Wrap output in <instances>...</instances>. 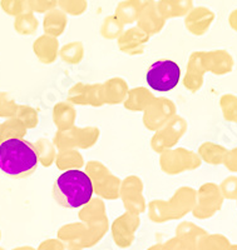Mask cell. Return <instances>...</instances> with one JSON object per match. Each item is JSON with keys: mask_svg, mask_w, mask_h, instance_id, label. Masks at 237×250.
<instances>
[{"mask_svg": "<svg viewBox=\"0 0 237 250\" xmlns=\"http://www.w3.org/2000/svg\"><path fill=\"white\" fill-rule=\"evenodd\" d=\"M177 114L176 104L168 98H153L143 111V125L151 131H156L168 123Z\"/></svg>", "mask_w": 237, "mask_h": 250, "instance_id": "obj_11", "label": "cell"}, {"mask_svg": "<svg viewBox=\"0 0 237 250\" xmlns=\"http://www.w3.org/2000/svg\"><path fill=\"white\" fill-rule=\"evenodd\" d=\"M182 71L173 60L161 59L154 62L147 70L146 80L151 89L161 93L171 91L178 85Z\"/></svg>", "mask_w": 237, "mask_h": 250, "instance_id": "obj_6", "label": "cell"}, {"mask_svg": "<svg viewBox=\"0 0 237 250\" xmlns=\"http://www.w3.org/2000/svg\"><path fill=\"white\" fill-rule=\"evenodd\" d=\"M163 250H196V244L187 239L176 236L173 239H169L168 242L162 245Z\"/></svg>", "mask_w": 237, "mask_h": 250, "instance_id": "obj_45", "label": "cell"}, {"mask_svg": "<svg viewBox=\"0 0 237 250\" xmlns=\"http://www.w3.org/2000/svg\"><path fill=\"white\" fill-rule=\"evenodd\" d=\"M135 3L137 4L138 8H140V10L142 8H144V6L149 5V4H153L154 0H135Z\"/></svg>", "mask_w": 237, "mask_h": 250, "instance_id": "obj_49", "label": "cell"}, {"mask_svg": "<svg viewBox=\"0 0 237 250\" xmlns=\"http://www.w3.org/2000/svg\"><path fill=\"white\" fill-rule=\"evenodd\" d=\"M77 111L73 104L68 102L57 103L53 108V122L58 131H66L75 126Z\"/></svg>", "mask_w": 237, "mask_h": 250, "instance_id": "obj_22", "label": "cell"}, {"mask_svg": "<svg viewBox=\"0 0 237 250\" xmlns=\"http://www.w3.org/2000/svg\"><path fill=\"white\" fill-rule=\"evenodd\" d=\"M14 117H17L23 123L28 130L37 128V125L39 124V114H38L37 109L30 105H18Z\"/></svg>", "mask_w": 237, "mask_h": 250, "instance_id": "obj_38", "label": "cell"}, {"mask_svg": "<svg viewBox=\"0 0 237 250\" xmlns=\"http://www.w3.org/2000/svg\"><path fill=\"white\" fill-rule=\"evenodd\" d=\"M218 187L225 199L237 200V176L232 175L226 178Z\"/></svg>", "mask_w": 237, "mask_h": 250, "instance_id": "obj_43", "label": "cell"}, {"mask_svg": "<svg viewBox=\"0 0 237 250\" xmlns=\"http://www.w3.org/2000/svg\"><path fill=\"white\" fill-rule=\"evenodd\" d=\"M58 9L71 17H80L88 10V0H58Z\"/></svg>", "mask_w": 237, "mask_h": 250, "instance_id": "obj_37", "label": "cell"}, {"mask_svg": "<svg viewBox=\"0 0 237 250\" xmlns=\"http://www.w3.org/2000/svg\"><path fill=\"white\" fill-rule=\"evenodd\" d=\"M0 240H1V231H0Z\"/></svg>", "mask_w": 237, "mask_h": 250, "instance_id": "obj_55", "label": "cell"}, {"mask_svg": "<svg viewBox=\"0 0 237 250\" xmlns=\"http://www.w3.org/2000/svg\"><path fill=\"white\" fill-rule=\"evenodd\" d=\"M87 105L95 106V108H99V106L104 105L102 84H99V83H95V84H88V88H87V95H86V106Z\"/></svg>", "mask_w": 237, "mask_h": 250, "instance_id": "obj_39", "label": "cell"}, {"mask_svg": "<svg viewBox=\"0 0 237 250\" xmlns=\"http://www.w3.org/2000/svg\"><path fill=\"white\" fill-rule=\"evenodd\" d=\"M95 189L86 171L67 170L53 184V198L60 207L67 209L82 208L93 198Z\"/></svg>", "mask_w": 237, "mask_h": 250, "instance_id": "obj_2", "label": "cell"}, {"mask_svg": "<svg viewBox=\"0 0 237 250\" xmlns=\"http://www.w3.org/2000/svg\"><path fill=\"white\" fill-rule=\"evenodd\" d=\"M236 202H237V200H236Z\"/></svg>", "mask_w": 237, "mask_h": 250, "instance_id": "obj_57", "label": "cell"}, {"mask_svg": "<svg viewBox=\"0 0 237 250\" xmlns=\"http://www.w3.org/2000/svg\"><path fill=\"white\" fill-rule=\"evenodd\" d=\"M88 84L87 83H77L71 86L68 91V100L67 102L73 105L86 106V95Z\"/></svg>", "mask_w": 237, "mask_h": 250, "instance_id": "obj_40", "label": "cell"}, {"mask_svg": "<svg viewBox=\"0 0 237 250\" xmlns=\"http://www.w3.org/2000/svg\"><path fill=\"white\" fill-rule=\"evenodd\" d=\"M1 8L6 14L12 17H18L23 13L30 12L28 0H1Z\"/></svg>", "mask_w": 237, "mask_h": 250, "instance_id": "obj_42", "label": "cell"}, {"mask_svg": "<svg viewBox=\"0 0 237 250\" xmlns=\"http://www.w3.org/2000/svg\"><path fill=\"white\" fill-rule=\"evenodd\" d=\"M206 234H207V231L203 230L202 228H200L198 225L193 224L191 222L181 223L177 227V229H176V236L187 239V240L194 243V244H197L198 240L203 235H206Z\"/></svg>", "mask_w": 237, "mask_h": 250, "instance_id": "obj_36", "label": "cell"}, {"mask_svg": "<svg viewBox=\"0 0 237 250\" xmlns=\"http://www.w3.org/2000/svg\"><path fill=\"white\" fill-rule=\"evenodd\" d=\"M154 95L148 88L137 86V88L129 89L126 100L123 102V105L129 111H144V109L149 105V103L153 100Z\"/></svg>", "mask_w": 237, "mask_h": 250, "instance_id": "obj_24", "label": "cell"}, {"mask_svg": "<svg viewBox=\"0 0 237 250\" xmlns=\"http://www.w3.org/2000/svg\"><path fill=\"white\" fill-rule=\"evenodd\" d=\"M220 108L226 122L237 124V95L223 94L220 98Z\"/></svg>", "mask_w": 237, "mask_h": 250, "instance_id": "obj_35", "label": "cell"}, {"mask_svg": "<svg viewBox=\"0 0 237 250\" xmlns=\"http://www.w3.org/2000/svg\"><path fill=\"white\" fill-rule=\"evenodd\" d=\"M209 73L205 64V51H193L187 62L186 74L183 75V85L190 93L201 90L205 83V74Z\"/></svg>", "mask_w": 237, "mask_h": 250, "instance_id": "obj_14", "label": "cell"}, {"mask_svg": "<svg viewBox=\"0 0 237 250\" xmlns=\"http://www.w3.org/2000/svg\"><path fill=\"white\" fill-rule=\"evenodd\" d=\"M59 58L68 65H77L84 58V45L82 42H71L59 49Z\"/></svg>", "mask_w": 237, "mask_h": 250, "instance_id": "obj_30", "label": "cell"}, {"mask_svg": "<svg viewBox=\"0 0 237 250\" xmlns=\"http://www.w3.org/2000/svg\"><path fill=\"white\" fill-rule=\"evenodd\" d=\"M229 149L217 143L205 142L198 148V156L201 160L210 165H223Z\"/></svg>", "mask_w": 237, "mask_h": 250, "instance_id": "obj_25", "label": "cell"}, {"mask_svg": "<svg viewBox=\"0 0 237 250\" xmlns=\"http://www.w3.org/2000/svg\"><path fill=\"white\" fill-rule=\"evenodd\" d=\"M197 190L191 187H181L168 200H152L148 204L149 219L154 223H165L181 219L193 210Z\"/></svg>", "mask_w": 237, "mask_h": 250, "instance_id": "obj_3", "label": "cell"}, {"mask_svg": "<svg viewBox=\"0 0 237 250\" xmlns=\"http://www.w3.org/2000/svg\"><path fill=\"white\" fill-rule=\"evenodd\" d=\"M67 26H68V15L62 12L60 9L55 8L44 14V34L50 35V37L54 38H59L66 31Z\"/></svg>", "mask_w": 237, "mask_h": 250, "instance_id": "obj_23", "label": "cell"}, {"mask_svg": "<svg viewBox=\"0 0 237 250\" xmlns=\"http://www.w3.org/2000/svg\"><path fill=\"white\" fill-rule=\"evenodd\" d=\"M229 25L230 28L237 33V8L232 10L229 15Z\"/></svg>", "mask_w": 237, "mask_h": 250, "instance_id": "obj_48", "label": "cell"}, {"mask_svg": "<svg viewBox=\"0 0 237 250\" xmlns=\"http://www.w3.org/2000/svg\"><path fill=\"white\" fill-rule=\"evenodd\" d=\"M0 250H5V249H3V248H0Z\"/></svg>", "mask_w": 237, "mask_h": 250, "instance_id": "obj_56", "label": "cell"}, {"mask_svg": "<svg viewBox=\"0 0 237 250\" xmlns=\"http://www.w3.org/2000/svg\"><path fill=\"white\" fill-rule=\"evenodd\" d=\"M1 131H3L4 140L24 139L28 129L25 128V125L20 122L17 117H12L8 118V119L1 124Z\"/></svg>", "mask_w": 237, "mask_h": 250, "instance_id": "obj_33", "label": "cell"}, {"mask_svg": "<svg viewBox=\"0 0 237 250\" xmlns=\"http://www.w3.org/2000/svg\"><path fill=\"white\" fill-rule=\"evenodd\" d=\"M28 5L32 13L46 14L58 8V0H28Z\"/></svg>", "mask_w": 237, "mask_h": 250, "instance_id": "obj_44", "label": "cell"}, {"mask_svg": "<svg viewBox=\"0 0 237 250\" xmlns=\"http://www.w3.org/2000/svg\"><path fill=\"white\" fill-rule=\"evenodd\" d=\"M187 128H189V124L186 119L176 114L162 128L154 131V135L151 140L152 149L157 154H161L163 151L176 148L178 142L186 134Z\"/></svg>", "mask_w": 237, "mask_h": 250, "instance_id": "obj_9", "label": "cell"}, {"mask_svg": "<svg viewBox=\"0 0 237 250\" xmlns=\"http://www.w3.org/2000/svg\"><path fill=\"white\" fill-rule=\"evenodd\" d=\"M37 250H66V245L59 239H48L40 243Z\"/></svg>", "mask_w": 237, "mask_h": 250, "instance_id": "obj_46", "label": "cell"}, {"mask_svg": "<svg viewBox=\"0 0 237 250\" xmlns=\"http://www.w3.org/2000/svg\"><path fill=\"white\" fill-rule=\"evenodd\" d=\"M202 160L197 153L186 148H173L160 154L161 170L167 175H178L198 169Z\"/></svg>", "mask_w": 237, "mask_h": 250, "instance_id": "obj_7", "label": "cell"}, {"mask_svg": "<svg viewBox=\"0 0 237 250\" xmlns=\"http://www.w3.org/2000/svg\"><path fill=\"white\" fill-rule=\"evenodd\" d=\"M108 218H103L97 222L86 224L83 222L71 223L62 227L58 230V239L68 248H91L97 244L104 234L108 231Z\"/></svg>", "mask_w": 237, "mask_h": 250, "instance_id": "obj_4", "label": "cell"}, {"mask_svg": "<svg viewBox=\"0 0 237 250\" xmlns=\"http://www.w3.org/2000/svg\"><path fill=\"white\" fill-rule=\"evenodd\" d=\"M37 151L24 139H6L0 144V170L13 179L29 178L38 168Z\"/></svg>", "mask_w": 237, "mask_h": 250, "instance_id": "obj_1", "label": "cell"}, {"mask_svg": "<svg viewBox=\"0 0 237 250\" xmlns=\"http://www.w3.org/2000/svg\"><path fill=\"white\" fill-rule=\"evenodd\" d=\"M223 165L231 173H237V146L229 150V153L226 155L225 162H223Z\"/></svg>", "mask_w": 237, "mask_h": 250, "instance_id": "obj_47", "label": "cell"}, {"mask_svg": "<svg viewBox=\"0 0 237 250\" xmlns=\"http://www.w3.org/2000/svg\"><path fill=\"white\" fill-rule=\"evenodd\" d=\"M14 28L15 31L20 35H33L37 33L39 28V20L35 17L34 13H23L15 18Z\"/></svg>", "mask_w": 237, "mask_h": 250, "instance_id": "obj_31", "label": "cell"}, {"mask_svg": "<svg viewBox=\"0 0 237 250\" xmlns=\"http://www.w3.org/2000/svg\"><path fill=\"white\" fill-rule=\"evenodd\" d=\"M124 31V25L115 15L104 18L100 26V35L107 40H117Z\"/></svg>", "mask_w": 237, "mask_h": 250, "instance_id": "obj_34", "label": "cell"}, {"mask_svg": "<svg viewBox=\"0 0 237 250\" xmlns=\"http://www.w3.org/2000/svg\"><path fill=\"white\" fill-rule=\"evenodd\" d=\"M167 20L158 13L157 8H156V1L153 4L144 6L140 10L138 14L137 21L136 24L141 30H143L149 37L152 35H157L158 33L162 31V29L166 25Z\"/></svg>", "mask_w": 237, "mask_h": 250, "instance_id": "obj_18", "label": "cell"}, {"mask_svg": "<svg viewBox=\"0 0 237 250\" xmlns=\"http://www.w3.org/2000/svg\"><path fill=\"white\" fill-rule=\"evenodd\" d=\"M222 193L220 187L214 183H205L197 190V199L192 214L197 219H210L214 216L223 205Z\"/></svg>", "mask_w": 237, "mask_h": 250, "instance_id": "obj_10", "label": "cell"}, {"mask_svg": "<svg viewBox=\"0 0 237 250\" xmlns=\"http://www.w3.org/2000/svg\"><path fill=\"white\" fill-rule=\"evenodd\" d=\"M140 215L126 211L112 224V235L119 248H129L135 242V234L140 228Z\"/></svg>", "mask_w": 237, "mask_h": 250, "instance_id": "obj_13", "label": "cell"}, {"mask_svg": "<svg viewBox=\"0 0 237 250\" xmlns=\"http://www.w3.org/2000/svg\"><path fill=\"white\" fill-rule=\"evenodd\" d=\"M119 198L128 213L141 215L146 211L147 203L143 196V182L137 175H129L122 180Z\"/></svg>", "mask_w": 237, "mask_h": 250, "instance_id": "obj_12", "label": "cell"}, {"mask_svg": "<svg viewBox=\"0 0 237 250\" xmlns=\"http://www.w3.org/2000/svg\"><path fill=\"white\" fill-rule=\"evenodd\" d=\"M79 218L80 222L86 223V224L107 218L106 205H104L103 200L100 198H92L84 207H82Z\"/></svg>", "mask_w": 237, "mask_h": 250, "instance_id": "obj_27", "label": "cell"}, {"mask_svg": "<svg viewBox=\"0 0 237 250\" xmlns=\"http://www.w3.org/2000/svg\"><path fill=\"white\" fill-rule=\"evenodd\" d=\"M69 250H83V249H79V248H71Z\"/></svg>", "mask_w": 237, "mask_h": 250, "instance_id": "obj_54", "label": "cell"}, {"mask_svg": "<svg viewBox=\"0 0 237 250\" xmlns=\"http://www.w3.org/2000/svg\"><path fill=\"white\" fill-rule=\"evenodd\" d=\"M86 173L91 178L93 189L98 198L107 200H116L119 198L122 180L112 173L103 163L91 160L86 164Z\"/></svg>", "mask_w": 237, "mask_h": 250, "instance_id": "obj_5", "label": "cell"}, {"mask_svg": "<svg viewBox=\"0 0 237 250\" xmlns=\"http://www.w3.org/2000/svg\"><path fill=\"white\" fill-rule=\"evenodd\" d=\"M55 165L62 171L78 170L84 167L83 155L79 153L78 149H68V150H60L57 153Z\"/></svg>", "mask_w": 237, "mask_h": 250, "instance_id": "obj_26", "label": "cell"}, {"mask_svg": "<svg viewBox=\"0 0 237 250\" xmlns=\"http://www.w3.org/2000/svg\"><path fill=\"white\" fill-rule=\"evenodd\" d=\"M100 130L97 126H73L66 131L55 133L53 144L58 150L68 149H91L99 140Z\"/></svg>", "mask_w": 237, "mask_h": 250, "instance_id": "obj_8", "label": "cell"}, {"mask_svg": "<svg viewBox=\"0 0 237 250\" xmlns=\"http://www.w3.org/2000/svg\"><path fill=\"white\" fill-rule=\"evenodd\" d=\"M148 250H163L162 244H157V245H153V247L149 248Z\"/></svg>", "mask_w": 237, "mask_h": 250, "instance_id": "obj_51", "label": "cell"}, {"mask_svg": "<svg viewBox=\"0 0 237 250\" xmlns=\"http://www.w3.org/2000/svg\"><path fill=\"white\" fill-rule=\"evenodd\" d=\"M229 239L221 234H206L196 244V250H229Z\"/></svg>", "mask_w": 237, "mask_h": 250, "instance_id": "obj_32", "label": "cell"}, {"mask_svg": "<svg viewBox=\"0 0 237 250\" xmlns=\"http://www.w3.org/2000/svg\"><path fill=\"white\" fill-rule=\"evenodd\" d=\"M149 39L151 37L143 30H141L138 26H132L123 31L122 35L117 39L118 49L129 57L142 55Z\"/></svg>", "mask_w": 237, "mask_h": 250, "instance_id": "obj_15", "label": "cell"}, {"mask_svg": "<svg viewBox=\"0 0 237 250\" xmlns=\"http://www.w3.org/2000/svg\"><path fill=\"white\" fill-rule=\"evenodd\" d=\"M216 14L207 6H193L185 17V26L194 37H203L210 30Z\"/></svg>", "mask_w": 237, "mask_h": 250, "instance_id": "obj_16", "label": "cell"}, {"mask_svg": "<svg viewBox=\"0 0 237 250\" xmlns=\"http://www.w3.org/2000/svg\"><path fill=\"white\" fill-rule=\"evenodd\" d=\"M229 250H237V244L236 245H231V247L229 248Z\"/></svg>", "mask_w": 237, "mask_h": 250, "instance_id": "obj_53", "label": "cell"}, {"mask_svg": "<svg viewBox=\"0 0 237 250\" xmlns=\"http://www.w3.org/2000/svg\"><path fill=\"white\" fill-rule=\"evenodd\" d=\"M102 89L104 104H108V105L123 104L129 91L128 83L119 77L111 78V79L103 83Z\"/></svg>", "mask_w": 237, "mask_h": 250, "instance_id": "obj_20", "label": "cell"}, {"mask_svg": "<svg viewBox=\"0 0 237 250\" xmlns=\"http://www.w3.org/2000/svg\"><path fill=\"white\" fill-rule=\"evenodd\" d=\"M59 45L58 38L44 34L34 40L33 51L40 62H43L46 65H50L57 62V59L59 58Z\"/></svg>", "mask_w": 237, "mask_h": 250, "instance_id": "obj_19", "label": "cell"}, {"mask_svg": "<svg viewBox=\"0 0 237 250\" xmlns=\"http://www.w3.org/2000/svg\"><path fill=\"white\" fill-rule=\"evenodd\" d=\"M18 104L6 91H0V118H12L17 113Z\"/></svg>", "mask_w": 237, "mask_h": 250, "instance_id": "obj_41", "label": "cell"}, {"mask_svg": "<svg viewBox=\"0 0 237 250\" xmlns=\"http://www.w3.org/2000/svg\"><path fill=\"white\" fill-rule=\"evenodd\" d=\"M4 142V137H3V131H1V124H0V144Z\"/></svg>", "mask_w": 237, "mask_h": 250, "instance_id": "obj_52", "label": "cell"}, {"mask_svg": "<svg viewBox=\"0 0 237 250\" xmlns=\"http://www.w3.org/2000/svg\"><path fill=\"white\" fill-rule=\"evenodd\" d=\"M13 250H37V249H34V248L32 247H19V248H15V249Z\"/></svg>", "mask_w": 237, "mask_h": 250, "instance_id": "obj_50", "label": "cell"}, {"mask_svg": "<svg viewBox=\"0 0 237 250\" xmlns=\"http://www.w3.org/2000/svg\"><path fill=\"white\" fill-rule=\"evenodd\" d=\"M138 14H140V8L135 3V0H123L116 6L113 15L123 25H131L137 21Z\"/></svg>", "mask_w": 237, "mask_h": 250, "instance_id": "obj_29", "label": "cell"}, {"mask_svg": "<svg viewBox=\"0 0 237 250\" xmlns=\"http://www.w3.org/2000/svg\"><path fill=\"white\" fill-rule=\"evenodd\" d=\"M33 145L37 151L39 164L43 165L44 168H49L54 164L55 158H57V149H55L53 142L48 140L47 138H40Z\"/></svg>", "mask_w": 237, "mask_h": 250, "instance_id": "obj_28", "label": "cell"}, {"mask_svg": "<svg viewBox=\"0 0 237 250\" xmlns=\"http://www.w3.org/2000/svg\"><path fill=\"white\" fill-rule=\"evenodd\" d=\"M205 64L209 73L222 77L230 74L234 70L235 60L227 50L216 49V50L205 51Z\"/></svg>", "mask_w": 237, "mask_h": 250, "instance_id": "obj_17", "label": "cell"}, {"mask_svg": "<svg viewBox=\"0 0 237 250\" xmlns=\"http://www.w3.org/2000/svg\"><path fill=\"white\" fill-rule=\"evenodd\" d=\"M193 0H158L156 8L166 20L185 18L193 8Z\"/></svg>", "mask_w": 237, "mask_h": 250, "instance_id": "obj_21", "label": "cell"}]
</instances>
